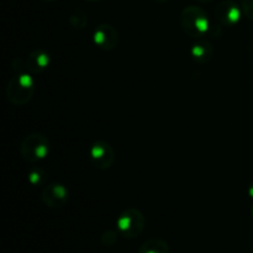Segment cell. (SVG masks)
Segmentation results:
<instances>
[{
    "label": "cell",
    "instance_id": "6da1fadb",
    "mask_svg": "<svg viewBox=\"0 0 253 253\" xmlns=\"http://www.w3.org/2000/svg\"><path fill=\"white\" fill-rule=\"evenodd\" d=\"M179 24L183 31L194 39H203L211 31V24L208 14L202 7L190 5L180 12Z\"/></svg>",
    "mask_w": 253,
    "mask_h": 253
},
{
    "label": "cell",
    "instance_id": "7a4b0ae2",
    "mask_svg": "<svg viewBox=\"0 0 253 253\" xmlns=\"http://www.w3.org/2000/svg\"><path fill=\"white\" fill-rule=\"evenodd\" d=\"M35 79L30 72H19L10 78L6 85V98L12 105L21 106L29 103L35 94Z\"/></svg>",
    "mask_w": 253,
    "mask_h": 253
},
{
    "label": "cell",
    "instance_id": "e0dca14e",
    "mask_svg": "<svg viewBox=\"0 0 253 253\" xmlns=\"http://www.w3.org/2000/svg\"><path fill=\"white\" fill-rule=\"evenodd\" d=\"M153 1H155L156 4H166V2H168L169 0H153Z\"/></svg>",
    "mask_w": 253,
    "mask_h": 253
},
{
    "label": "cell",
    "instance_id": "30bf717a",
    "mask_svg": "<svg viewBox=\"0 0 253 253\" xmlns=\"http://www.w3.org/2000/svg\"><path fill=\"white\" fill-rule=\"evenodd\" d=\"M190 57L193 61L197 62L198 64H205L211 61L214 56V47L211 42L207 39H197V41L190 46Z\"/></svg>",
    "mask_w": 253,
    "mask_h": 253
},
{
    "label": "cell",
    "instance_id": "4fadbf2b",
    "mask_svg": "<svg viewBox=\"0 0 253 253\" xmlns=\"http://www.w3.org/2000/svg\"><path fill=\"white\" fill-rule=\"evenodd\" d=\"M68 21L73 29L83 30L84 27H86V24H88V16H86V14L83 10L77 9L69 15Z\"/></svg>",
    "mask_w": 253,
    "mask_h": 253
},
{
    "label": "cell",
    "instance_id": "d6986e66",
    "mask_svg": "<svg viewBox=\"0 0 253 253\" xmlns=\"http://www.w3.org/2000/svg\"><path fill=\"white\" fill-rule=\"evenodd\" d=\"M42 1H46V2H54V1H57V0H42Z\"/></svg>",
    "mask_w": 253,
    "mask_h": 253
},
{
    "label": "cell",
    "instance_id": "52a82bcc",
    "mask_svg": "<svg viewBox=\"0 0 253 253\" xmlns=\"http://www.w3.org/2000/svg\"><path fill=\"white\" fill-rule=\"evenodd\" d=\"M242 12L241 6L232 0H224L220 2L215 9V17L220 25L226 27H232L237 25L241 20Z\"/></svg>",
    "mask_w": 253,
    "mask_h": 253
},
{
    "label": "cell",
    "instance_id": "8992f818",
    "mask_svg": "<svg viewBox=\"0 0 253 253\" xmlns=\"http://www.w3.org/2000/svg\"><path fill=\"white\" fill-rule=\"evenodd\" d=\"M93 41L99 49L110 52L119 44V32L113 25L100 24L93 32Z\"/></svg>",
    "mask_w": 253,
    "mask_h": 253
},
{
    "label": "cell",
    "instance_id": "3957f363",
    "mask_svg": "<svg viewBox=\"0 0 253 253\" xmlns=\"http://www.w3.org/2000/svg\"><path fill=\"white\" fill-rule=\"evenodd\" d=\"M51 152V142L43 133H30L20 145V155L27 163H37L48 157Z\"/></svg>",
    "mask_w": 253,
    "mask_h": 253
},
{
    "label": "cell",
    "instance_id": "9a60e30c",
    "mask_svg": "<svg viewBox=\"0 0 253 253\" xmlns=\"http://www.w3.org/2000/svg\"><path fill=\"white\" fill-rule=\"evenodd\" d=\"M241 9L245 16L253 21V0H241Z\"/></svg>",
    "mask_w": 253,
    "mask_h": 253
},
{
    "label": "cell",
    "instance_id": "5bb4252c",
    "mask_svg": "<svg viewBox=\"0 0 253 253\" xmlns=\"http://www.w3.org/2000/svg\"><path fill=\"white\" fill-rule=\"evenodd\" d=\"M118 235H120L119 231H115V230H106L105 232H103V235L100 237L101 244L106 247L113 246L118 241Z\"/></svg>",
    "mask_w": 253,
    "mask_h": 253
},
{
    "label": "cell",
    "instance_id": "7402d4cb",
    "mask_svg": "<svg viewBox=\"0 0 253 253\" xmlns=\"http://www.w3.org/2000/svg\"><path fill=\"white\" fill-rule=\"evenodd\" d=\"M252 253H253V252H252Z\"/></svg>",
    "mask_w": 253,
    "mask_h": 253
},
{
    "label": "cell",
    "instance_id": "8fae6325",
    "mask_svg": "<svg viewBox=\"0 0 253 253\" xmlns=\"http://www.w3.org/2000/svg\"><path fill=\"white\" fill-rule=\"evenodd\" d=\"M138 253H169V245L162 239H151L141 245Z\"/></svg>",
    "mask_w": 253,
    "mask_h": 253
},
{
    "label": "cell",
    "instance_id": "ac0fdd59",
    "mask_svg": "<svg viewBox=\"0 0 253 253\" xmlns=\"http://www.w3.org/2000/svg\"><path fill=\"white\" fill-rule=\"evenodd\" d=\"M199 2H203V4H208V2H211L214 1V0H198Z\"/></svg>",
    "mask_w": 253,
    "mask_h": 253
},
{
    "label": "cell",
    "instance_id": "5b68a950",
    "mask_svg": "<svg viewBox=\"0 0 253 253\" xmlns=\"http://www.w3.org/2000/svg\"><path fill=\"white\" fill-rule=\"evenodd\" d=\"M89 160L96 169L105 170L113 167L115 162V152L110 143L96 141L89 147Z\"/></svg>",
    "mask_w": 253,
    "mask_h": 253
},
{
    "label": "cell",
    "instance_id": "277c9868",
    "mask_svg": "<svg viewBox=\"0 0 253 253\" xmlns=\"http://www.w3.org/2000/svg\"><path fill=\"white\" fill-rule=\"evenodd\" d=\"M146 220L142 212L135 208H128L119 215L116 220V229L119 234L128 240L136 239L143 232Z\"/></svg>",
    "mask_w": 253,
    "mask_h": 253
},
{
    "label": "cell",
    "instance_id": "7c38bea8",
    "mask_svg": "<svg viewBox=\"0 0 253 253\" xmlns=\"http://www.w3.org/2000/svg\"><path fill=\"white\" fill-rule=\"evenodd\" d=\"M27 180H29V183H31L34 187H42L47 180V173L44 172L43 168H31L30 172L27 173Z\"/></svg>",
    "mask_w": 253,
    "mask_h": 253
},
{
    "label": "cell",
    "instance_id": "ffe728a7",
    "mask_svg": "<svg viewBox=\"0 0 253 253\" xmlns=\"http://www.w3.org/2000/svg\"><path fill=\"white\" fill-rule=\"evenodd\" d=\"M86 1H90V2H98V1H101V0H86Z\"/></svg>",
    "mask_w": 253,
    "mask_h": 253
},
{
    "label": "cell",
    "instance_id": "44dd1931",
    "mask_svg": "<svg viewBox=\"0 0 253 253\" xmlns=\"http://www.w3.org/2000/svg\"><path fill=\"white\" fill-rule=\"evenodd\" d=\"M251 214H252V217H253V207H252V211H251Z\"/></svg>",
    "mask_w": 253,
    "mask_h": 253
},
{
    "label": "cell",
    "instance_id": "ba28073f",
    "mask_svg": "<svg viewBox=\"0 0 253 253\" xmlns=\"http://www.w3.org/2000/svg\"><path fill=\"white\" fill-rule=\"evenodd\" d=\"M69 193L66 185L61 183H51L46 185L42 190L41 200L46 207L51 209H58L62 208L67 202H68Z\"/></svg>",
    "mask_w": 253,
    "mask_h": 253
},
{
    "label": "cell",
    "instance_id": "9c48e42d",
    "mask_svg": "<svg viewBox=\"0 0 253 253\" xmlns=\"http://www.w3.org/2000/svg\"><path fill=\"white\" fill-rule=\"evenodd\" d=\"M51 64V54L41 48L34 49L25 59L26 71L32 74H39L46 71Z\"/></svg>",
    "mask_w": 253,
    "mask_h": 253
},
{
    "label": "cell",
    "instance_id": "2e32d148",
    "mask_svg": "<svg viewBox=\"0 0 253 253\" xmlns=\"http://www.w3.org/2000/svg\"><path fill=\"white\" fill-rule=\"evenodd\" d=\"M247 193H249L250 198H251V199H253V182L251 183V184H250V187L247 188Z\"/></svg>",
    "mask_w": 253,
    "mask_h": 253
}]
</instances>
